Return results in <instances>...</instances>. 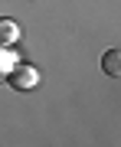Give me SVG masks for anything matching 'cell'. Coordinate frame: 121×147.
Here are the masks:
<instances>
[{
	"label": "cell",
	"mask_w": 121,
	"mask_h": 147,
	"mask_svg": "<svg viewBox=\"0 0 121 147\" xmlns=\"http://www.w3.org/2000/svg\"><path fill=\"white\" fill-rule=\"evenodd\" d=\"M20 36H23V30L16 20H0V46H13Z\"/></svg>",
	"instance_id": "3957f363"
},
{
	"label": "cell",
	"mask_w": 121,
	"mask_h": 147,
	"mask_svg": "<svg viewBox=\"0 0 121 147\" xmlns=\"http://www.w3.org/2000/svg\"><path fill=\"white\" fill-rule=\"evenodd\" d=\"M7 85H10V88H16V92L36 88V85H39V69L30 65V62H16L10 72H7Z\"/></svg>",
	"instance_id": "6da1fadb"
},
{
	"label": "cell",
	"mask_w": 121,
	"mask_h": 147,
	"mask_svg": "<svg viewBox=\"0 0 121 147\" xmlns=\"http://www.w3.org/2000/svg\"><path fill=\"white\" fill-rule=\"evenodd\" d=\"M101 72H105L108 79H121V46L108 49V53L101 56Z\"/></svg>",
	"instance_id": "7a4b0ae2"
},
{
	"label": "cell",
	"mask_w": 121,
	"mask_h": 147,
	"mask_svg": "<svg viewBox=\"0 0 121 147\" xmlns=\"http://www.w3.org/2000/svg\"><path fill=\"white\" fill-rule=\"evenodd\" d=\"M0 79H3V72H0Z\"/></svg>",
	"instance_id": "277c9868"
}]
</instances>
